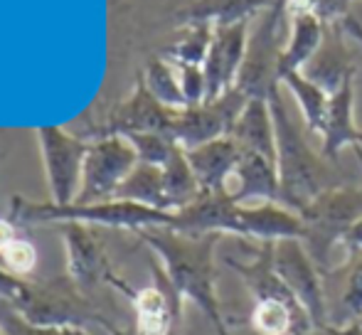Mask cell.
Returning a JSON list of instances; mask_svg holds the SVG:
<instances>
[{
  "mask_svg": "<svg viewBox=\"0 0 362 335\" xmlns=\"http://www.w3.org/2000/svg\"><path fill=\"white\" fill-rule=\"evenodd\" d=\"M136 235L158 257V264L182 301L195 303L217 328V333L227 335L215 283V249L222 235H185L165 227L144 230Z\"/></svg>",
  "mask_w": 362,
  "mask_h": 335,
  "instance_id": "1",
  "label": "cell"
},
{
  "mask_svg": "<svg viewBox=\"0 0 362 335\" xmlns=\"http://www.w3.org/2000/svg\"><path fill=\"white\" fill-rule=\"evenodd\" d=\"M269 106H272L274 126H276V168L279 185H281L279 202L291 207L293 212H300L320 192L343 185V182L333 170L330 160L308 146L298 124L284 104L281 89L269 96Z\"/></svg>",
  "mask_w": 362,
  "mask_h": 335,
  "instance_id": "2",
  "label": "cell"
},
{
  "mask_svg": "<svg viewBox=\"0 0 362 335\" xmlns=\"http://www.w3.org/2000/svg\"><path fill=\"white\" fill-rule=\"evenodd\" d=\"M10 220L15 225H76L86 227H111V230H129V232H144V230H158L165 227L170 230L175 212L156 210V207H146L139 202H126V200H101L89 202V205H79V202H69V205H54V202H30L23 197H13L10 202Z\"/></svg>",
  "mask_w": 362,
  "mask_h": 335,
  "instance_id": "3",
  "label": "cell"
},
{
  "mask_svg": "<svg viewBox=\"0 0 362 335\" xmlns=\"http://www.w3.org/2000/svg\"><path fill=\"white\" fill-rule=\"evenodd\" d=\"M10 306L33 326L45 328H99L106 335H121L114 323L104 313H99L89 301L84 291L69 276L45 278L33 281L25 278L23 291L15 298H10Z\"/></svg>",
  "mask_w": 362,
  "mask_h": 335,
  "instance_id": "4",
  "label": "cell"
},
{
  "mask_svg": "<svg viewBox=\"0 0 362 335\" xmlns=\"http://www.w3.org/2000/svg\"><path fill=\"white\" fill-rule=\"evenodd\" d=\"M303 222V245L320 271L330 264V252L362 217V187L335 185L320 192L298 212Z\"/></svg>",
  "mask_w": 362,
  "mask_h": 335,
  "instance_id": "5",
  "label": "cell"
},
{
  "mask_svg": "<svg viewBox=\"0 0 362 335\" xmlns=\"http://www.w3.org/2000/svg\"><path fill=\"white\" fill-rule=\"evenodd\" d=\"M281 18L272 13V8L259 13L249 25L247 54H244L242 72L237 86L247 99H269L276 89H281L279 62H281V37H279Z\"/></svg>",
  "mask_w": 362,
  "mask_h": 335,
  "instance_id": "6",
  "label": "cell"
},
{
  "mask_svg": "<svg viewBox=\"0 0 362 335\" xmlns=\"http://www.w3.org/2000/svg\"><path fill=\"white\" fill-rule=\"evenodd\" d=\"M274 266L281 276L284 286L291 291L300 308L308 316L313 328H328V303L320 278V269L300 240H281L274 245Z\"/></svg>",
  "mask_w": 362,
  "mask_h": 335,
  "instance_id": "7",
  "label": "cell"
},
{
  "mask_svg": "<svg viewBox=\"0 0 362 335\" xmlns=\"http://www.w3.org/2000/svg\"><path fill=\"white\" fill-rule=\"evenodd\" d=\"M37 141L40 151H42L49 195H52L49 202L69 205L79 195L81 172H84V160L91 143L76 139L62 126H40Z\"/></svg>",
  "mask_w": 362,
  "mask_h": 335,
  "instance_id": "8",
  "label": "cell"
},
{
  "mask_svg": "<svg viewBox=\"0 0 362 335\" xmlns=\"http://www.w3.org/2000/svg\"><path fill=\"white\" fill-rule=\"evenodd\" d=\"M136 165H139V155L126 136H104L89 146L84 172H81V187L74 202L89 205V202L111 200Z\"/></svg>",
  "mask_w": 362,
  "mask_h": 335,
  "instance_id": "9",
  "label": "cell"
},
{
  "mask_svg": "<svg viewBox=\"0 0 362 335\" xmlns=\"http://www.w3.org/2000/svg\"><path fill=\"white\" fill-rule=\"evenodd\" d=\"M247 101L249 99L239 89H229L212 101H202L197 106L180 109L170 131L173 141L182 151H192L202 143L232 136V129L242 116Z\"/></svg>",
  "mask_w": 362,
  "mask_h": 335,
  "instance_id": "10",
  "label": "cell"
},
{
  "mask_svg": "<svg viewBox=\"0 0 362 335\" xmlns=\"http://www.w3.org/2000/svg\"><path fill=\"white\" fill-rule=\"evenodd\" d=\"M64 237V249H67V276L72 278L81 291H91V288L101 286H114L116 291L126 293L131 301L136 288H131L119 274L114 271L106 252L91 235L86 225H76V222H67L62 225Z\"/></svg>",
  "mask_w": 362,
  "mask_h": 335,
  "instance_id": "11",
  "label": "cell"
},
{
  "mask_svg": "<svg viewBox=\"0 0 362 335\" xmlns=\"http://www.w3.org/2000/svg\"><path fill=\"white\" fill-rule=\"evenodd\" d=\"M153 283L136 288L131 296L136 316V335H175V326L182 313V296L168 281L160 264L151 266Z\"/></svg>",
  "mask_w": 362,
  "mask_h": 335,
  "instance_id": "12",
  "label": "cell"
},
{
  "mask_svg": "<svg viewBox=\"0 0 362 335\" xmlns=\"http://www.w3.org/2000/svg\"><path fill=\"white\" fill-rule=\"evenodd\" d=\"M249 25L252 23L217 25L215 28L210 52H207L205 64H202V72H205V79H207V99L205 101L217 99V96H222L224 91L237 86L244 54H247Z\"/></svg>",
  "mask_w": 362,
  "mask_h": 335,
  "instance_id": "13",
  "label": "cell"
},
{
  "mask_svg": "<svg viewBox=\"0 0 362 335\" xmlns=\"http://www.w3.org/2000/svg\"><path fill=\"white\" fill-rule=\"evenodd\" d=\"M170 230L185 235L239 237V202L229 190H202L187 207L175 212Z\"/></svg>",
  "mask_w": 362,
  "mask_h": 335,
  "instance_id": "14",
  "label": "cell"
},
{
  "mask_svg": "<svg viewBox=\"0 0 362 335\" xmlns=\"http://www.w3.org/2000/svg\"><path fill=\"white\" fill-rule=\"evenodd\" d=\"M175 109L156 99L148 91L144 79H139L134 94L111 114L109 134L106 136H131V134H168L170 136L175 124Z\"/></svg>",
  "mask_w": 362,
  "mask_h": 335,
  "instance_id": "15",
  "label": "cell"
},
{
  "mask_svg": "<svg viewBox=\"0 0 362 335\" xmlns=\"http://www.w3.org/2000/svg\"><path fill=\"white\" fill-rule=\"evenodd\" d=\"M239 237L257 240L259 245H276L281 240H303L300 215L281 202L239 205Z\"/></svg>",
  "mask_w": 362,
  "mask_h": 335,
  "instance_id": "16",
  "label": "cell"
},
{
  "mask_svg": "<svg viewBox=\"0 0 362 335\" xmlns=\"http://www.w3.org/2000/svg\"><path fill=\"white\" fill-rule=\"evenodd\" d=\"M345 37H348V33H345L343 23L325 25L323 42H320L318 52L303 67L305 77L318 86H323L328 94H335L345 79L358 74V67H355L353 57H350Z\"/></svg>",
  "mask_w": 362,
  "mask_h": 335,
  "instance_id": "17",
  "label": "cell"
},
{
  "mask_svg": "<svg viewBox=\"0 0 362 335\" xmlns=\"http://www.w3.org/2000/svg\"><path fill=\"white\" fill-rule=\"evenodd\" d=\"M232 177L237 180V185L229 187V192L239 205L279 202L281 185H279L276 160L252 153V151H242V158H239V165Z\"/></svg>",
  "mask_w": 362,
  "mask_h": 335,
  "instance_id": "18",
  "label": "cell"
},
{
  "mask_svg": "<svg viewBox=\"0 0 362 335\" xmlns=\"http://www.w3.org/2000/svg\"><path fill=\"white\" fill-rule=\"evenodd\" d=\"M355 77H348L343 82L335 94H330V104H328V116H325V126L323 134H320V153L335 163L340 155V151L345 146H358L360 139V129L355 126Z\"/></svg>",
  "mask_w": 362,
  "mask_h": 335,
  "instance_id": "19",
  "label": "cell"
},
{
  "mask_svg": "<svg viewBox=\"0 0 362 335\" xmlns=\"http://www.w3.org/2000/svg\"><path fill=\"white\" fill-rule=\"evenodd\" d=\"M185 155L202 190H229L227 182L237 170L242 148L232 136H224V139L185 151Z\"/></svg>",
  "mask_w": 362,
  "mask_h": 335,
  "instance_id": "20",
  "label": "cell"
},
{
  "mask_svg": "<svg viewBox=\"0 0 362 335\" xmlns=\"http://www.w3.org/2000/svg\"><path fill=\"white\" fill-rule=\"evenodd\" d=\"M232 139L242 151L276 160V126H274L269 99H249L242 116L232 129Z\"/></svg>",
  "mask_w": 362,
  "mask_h": 335,
  "instance_id": "21",
  "label": "cell"
},
{
  "mask_svg": "<svg viewBox=\"0 0 362 335\" xmlns=\"http://www.w3.org/2000/svg\"><path fill=\"white\" fill-rule=\"evenodd\" d=\"M227 266L242 276V281L247 283L249 293L257 301H269V298H279V301H291L296 303V298L291 296V291L284 286L281 276L276 274L274 266V245H259V254L252 261H237L234 257L227 259ZM305 313V311H303Z\"/></svg>",
  "mask_w": 362,
  "mask_h": 335,
  "instance_id": "22",
  "label": "cell"
},
{
  "mask_svg": "<svg viewBox=\"0 0 362 335\" xmlns=\"http://www.w3.org/2000/svg\"><path fill=\"white\" fill-rule=\"evenodd\" d=\"M288 15H291V33H288L286 47L281 52V62H279V79L281 82L288 74L303 72V67L318 52L325 33V25L315 15L300 13V10H293Z\"/></svg>",
  "mask_w": 362,
  "mask_h": 335,
  "instance_id": "23",
  "label": "cell"
},
{
  "mask_svg": "<svg viewBox=\"0 0 362 335\" xmlns=\"http://www.w3.org/2000/svg\"><path fill=\"white\" fill-rule=\"evenodd\" d=\"M274 0H195L187 8L185 20L190 25L207 23V25H237L252 23L259 13L269 10Z\"/></svg>",
  "mask_w": 362,
  "mask_h": 335,
  "instance_id": "24",
  "label": "cell"
},
{
  "mask_svg": "<svg viewBox=\"0 0 362 335\" xmlns=\"http://www.w3.org/2000/svg\"><path fill=\"white\" fill-rule=\"evenodd\" d=\"M111 200L139 202V205L170 212L168 197H165V185H163V168L139 163L129 172V177L121 182L119 190L114 192Z\"/></svg>",
  "mask_w": 362,
  "mask_h": 335,
  "instance_id": "25",
  "label": "cell"
},
{
  "mask_svg": "<svg viewBox=\"0 0 362 335\" xmlns=\"http://www.w3.org/2000/svg\"><path fill=\"white\" fill-rule=\"evenodd\" d=\"M281 84L293 94L296 104H298L300 114H303L305 129H308L310 134H318V136L323 134L325 116H328V104H330L328 91L315 82H310L303 72L288 74V77H284Z\"/></svg>",
  "mask_w": 362,
  "mask_h": 335,
  "instance_id": "26",
  "label": "cell"
},
{
  "mask_svg": "<svg viewBox=\"0 0 362 335\" xmlns=\"http://www.w3.org/2000/svg\"><path fill=\"white\" fill-rule=\"evenodd\" d=\"M163 185H165V197L170 212L187 207L202 192L200 182H197L195 172L190 168V160H187L182 148H177L173 153V158L163 165Z\"/></svg>",
  "mask_w": 362,
  "mask_h": 335,
  "instance_id": "27",
  "label": "cell"
},
{
  "mask_svg": "<svg viewBox=\"0 0 362 335\" xmlns=\"http://www.w3.org/2000/svg\"><path fill=\"white\" fill-rule=\"evenodd\" d=\"M148 86L153 96H156L160 104H165L168 109H187V101L182 96V89H180V79H177V72H175V64H170L168 59H151L141 77Z\"/></svg>",
  "mask_w": 362,
  "mask_h": 335,
  "instance_id": "28",
  "label": "cell"
},
{
  "mask_svg": "<svg viewBox=\"0 0 362 335\" xmlns=\"http://www.w3.org/2000/svg\"><path fill=\"white\" fill-rule=\"evenodd\" d=\"M212 35H215V25L195 23L182 33V37L168 49V62L173 64H197L202 67L205 57L210 52Z\"/></svg>",
  "mask_w": 362,
  "mask_h": 335,
  "instance_id": "29",
  "label": "cell"
},
{
  "mask_svg": "<svg viewBox=\"0 0 362 335\" xmlns=\"http://www.w3.org/2000/svg\"><path fill=\"white\" fill-rule=\"evenodd\" d=\"M126 139L134 146L136 155H139V163L158 165V168L165 165L173 158V153L180 148L173 141V136L168 134H131Z\"/></svg>",
  "mask_w": 362,
  "mask_h": 335,
  "instance_id": "30",
  "label": "cell"
},
{
  "mask_svg": "<svg viewBox=\"0 0 362 335\" xmlns=\"http://www.w3.org/2000/svg\"><path fill=\"white\" fill-rule=\"evenodd\" d=\"M37 266V249H35L33 242L23 240H13L3 252H0V269L8 271L15 278H30Z\"/></svg>",
  "mask_w": 362,
  "mask_h": 335,
  "instance_id": "31",
  "label": "cell"
},
{
  "mask_svg": "<svg viewBox=\"0 0 362 335\" xmlns=\"http://www.w3.org/2000/svg\"><path fill=\"white\" fill-rule=\"evenodd\" d=\"M355 0H288L286 13L300 10V13H310L320 20L323 25H338L350 18V8Z\"/></svg>",
  "mask_w": 362,
  "mask_h": 335,
  "instance_id": "32",
  "label": "cell"
},
{
  "mask_svg": "<svg viewBox=\"0 0 362 335\" xmlns=\"http://www.w3.org/2000/svg\"><path fill=\"white\" fill-rule=\"evenodd\" d=\"M173 64V62H170ZM177 79H180V89L185 96L187 106H197L207 99V79L202 67L197 64H175Z\"/></svg>",
  "mask_w": 362,
  "mask_h": 335,
  "instance_id": "33",
  "label": "cell"
},
{
  "mask_svg": "<svg viewBox=\"0 0 362 335\" xmlns=\"http://www.w3.org/2000/svg\"><path fill=\"white\" fill-rule=\"evenodd\" d=\"M0 326L5 335H69V328H45L25 321L13 306L0 308Z\"/></svg>",
  "mask_w": 362,
  "mask_h": 335,
  "instance_id": "34",
  "label": "cell"
},
{
  "mask_svg": "<svg viewBox=\"0 0 362 335\" xmlns=\"http://www.w3.org/2000/svg\"><path fill=\"white\" fill-rule=\"evenodd\" d=\"M343 306L353 316V321L362 316V252L353 254V264L343 288Z\"/></svg>",
  "mask_w": 362,
  "mask_h": 335,
  "instance_id": "35",
  "label": "cell"
},
{
  "mask_svg": "<svg viewBox=\"0 0 362 335\" xmlns=\"http://www.w3.org/2000/svg\"><path fill=\"white\" fill-rule=\"evenodd\" d=\"M23 283H25V278H15V276H10L8 271H3L0 269V296L3 298H15L20 291H23Z\"/></svg>",
  "mask_w": 362,
  "mask_h": 335,
  "instance_id": "36",
  "label": "cell"
},
{
  "mask_svg": "<svg viewBox=\"0 0 362 335\" xmlns=\"http://www.w3.org/2000/svg\"><path fill=\"white\" fill-rule=\"evenodd\" d=\"M343 247L350 252V257L362 252V217H360L358 222H355L353 227H350L348 235L343 237Z\"/></svg>",
  "mask_w": 362,
  "mask_h": 335,
  "instance_id": "37",
  "label": "cell"
},
{
  "mask_svg": "<svg viewBox=\"0 0 362 335\" xmlns=\"http://www.w3.org/2000/svg\"><path fill=\"white\" fill-rule=\"evenodd\" d=\"M13 240H18V225L10 217H0V252Z\"/></svg>",
  "mask_w": 362,
  "mask_h": 335,
  "instance_id": "38",
  "label": "cell"
},
{
  "mask_svg": "<svg viewBox=\"0 0 362 335\" xmlns=\"http://www.w3.org/2000/svg\"><path fill=\"white\" fill-rule=\"evenodd\" d=\"M343 28H345V33H348V37L358 40V42L362 45V23H360L358 18H355V15H350V18H345Z\"/></svg>",
  "mask_w": 362,
  "mask_h": 335,
  "instance_id": "39",
  "label": "cell"
},
{
  "mask_svg": "<svg viewBox=\"0 0 362 335\" xmlns=\"http://www.w3.org/2000/svg\"><path fill=\"white\" fill-rule=\"evenodd\" d=\"M330 331H333V335H362V328L358 321H350L348 326H343V328L330 326Z\"/></svg>",
  "mask_w": 362,
  "mask_h": 335,
  "instance_id": "40",
  "label": "cell"
},
{
  "mask_svg": "<svg viewBox=\"0 0 362 335\" xmlns=\"http://www.w3.org/2000/svg\"><path fill=\"white\" fill-rule=\"evenodd\" d=\"M296 335H333V331H330V326H328V328H310V331L296 333Z\"/></svg>",
  "mask_w": 362,
  "mask_h": 335,
  "instance_id": "41",
  "label": "cell"
},
{
  "mask_svg": "<svg viewBox=\"0 0 362 335\" xmlns=\"http://www.w3.org/2000/svg\"><path fill=\"white\" fill-rule=\"evenodd\" d=\"M355 151V155H358V160H360V168H362V151L360 148H353Z\"/></svg>",
  "mask_w": 362,
  "mask_h": 335,
  "instance_id": "42",
  "label": "cell"
},
{
  "mask_svg": "<svg viewBox=\"0 0 362 335\" xmlns=\"http://www.w3.org/2000/svg\"><path fill=\"white\" fill-rule=\"evenodd\" d=\"M353 148H360V151H362V131H360V139H358V146H353Z\"/></svg>",
  "mask_w": 362,
  "mask_h": 335,
  "instance_id": "43",
  "label": "cell"
},
{
  "mask_svg": "<svg viewBox=\"0 0 362 335\" xmlns=\"http://www.w3.org/2000/svg\"><path fill=\"white\" fill-rule=\"evenodd\" d=\"M355 321H358V323H360V328H362V316H360V318H355Z\"/></svg>",
  "mask_w": 362,
  "mask_h": 335,
  "instance_id": "44",
  "label": "cell"
},
{
  "mask_svg": "<svg viewBox=\"0 0 362 335\" xmlns=\"http://www.w3.org/2000/svg\"><path fill=\"white\" fill-rule=\"evenodd\" d=\"M0 335H5V333H3V326H0Z\"/></svg>",
  "mask_w": 362,
  "mask_h": 335,
  "instance_id": "45",
  "label": "cell"
}]
</instances>
